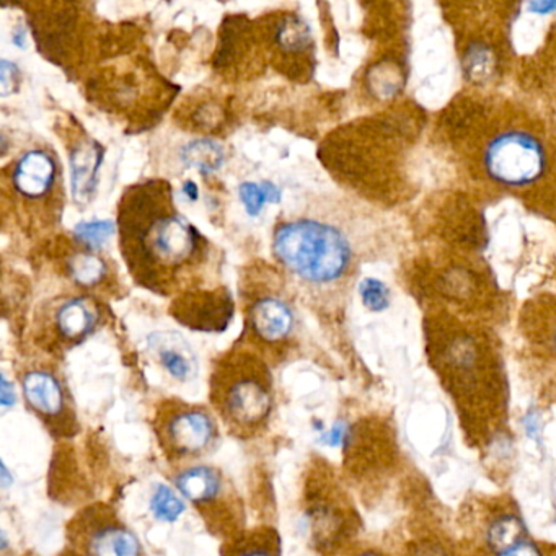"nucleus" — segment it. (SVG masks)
I'll return each instance as SVG.
<instances>
[{
	"label": "nucleus",
	"instance_id": "obj_10",
	"mask_svg": "<svg viewBox=\"0 0 556 556\" xmlns=\"http://www.w3.org/2000/svg\"><path fill=\"white\" fill-rule=\"evenodd\" d=\"M265 60L282 76L308 80L314 73L315 43L311 28L295 14H275L258 22Z\"/></svg>",
	"mask_w": 556,
	"mask_h": 556
},
{
	"label": "nucleus",
	"instance_id": "obj_9",
	"mask_svg": "<svg viewBox=\"0 0 556 556\" xmlns=\"http://www.w3.org/2000/svg\"><path fill=\"white\" fill-rule=\"evenodd\" d=\"M71 556H144L141 542L105 503L84 507L66 530Z\"/></svg>",
	"mask_w": 556,
	"mask_h": 556
},
{
	"label": "nucleus",
	"instance_id": "obj_35",
	"mask_svg": "<svg viewBox=\"0 0 556 556\" xmlns=\"http://www.w3.org/2000/svg\"><path fill=\"white\" fill-rule=\"evenodd\" d=\"M354 556H380V555H377V553H372V552H364V553H359V555H354Z\"/></svg>",
	"mask_w": 556,
	"mask_h": 556
},
{
	"label": "nucleus",
	"instance_id": "obj_13",
	"mask_svg": "<svg viewBox=\"0 0 556 556\" xmlns=\"http://www.w3.org/2000/svg\"><path fill=\"white\" fill-rule=\"evenodd\" d=\"M60 181L56 159L43 149H31L12 164L11 187L24 204L53 201Z\"/></svg>",
	"mask_w": 556,
	"mask_h": 556
},
{
	"label": "nucleus",
	"instance_id": "obj_1",
	"mask_svg": "<svg viewBox=\"0 0 556 556\" xmlns=\"http://www.w3.org/2000/svg\"><path fill=\"white\" fill-rule=\"evenodd\" d=\"M118 239L135 281L161 295L197 289L210 242L175 206L165 180L132 185L118 204Z\"/></svg>",
	"mask_w": 556,
	"mask_h": 556
},
{
	"label": "nucleus",
	"instance_id": "obj_3",
	"mask_svg": "<svg viewBox=\"0 0 556 556\" xmlns=\"http://www.w3.org/2000/svg\"><path fill=\"white\" fill-rule=\"evenodd\" d=\"M273 255L292 275L315 288H331L353 275L356 247L330 220L299 217L276 227Z\"/></svg>",
	"mask_w": 556,
	"mask_h": 556
},
{
	"label": "nucleus",
	"instance_id": "obj_22",
	"mask_svg": "<svg viewBox=\"0 0 556 556\" xmlns=\"http://www.w3.org/2000/svg\"><path fill=\"white\" fill-rule=\"evenodd\" d=\"M180 159L187 167L197 168L201 174H211L223 167L224 149L210 139H200L185 146Z\"/></svg>",
	"mask_w": 556,
	"mask_h": 556
},
{
	"label": "nucleus",
	"instance_id": "obj_18",
	"mask_svg": "<svg viewBox=\"0 0 556 556\" xmlns=\"http://www.w3.org/2000/svg\"><path fill=\"white\" fill-rule=\"evenodd\" d=\"M220 556H281V539L273 527H255L226 540Z\"/></svg>",
	"mask_w": 556,
	"mask_h": 556
},
{
	"label": "nucleus",
	"instance_id": "obj_28",
	"mask_svg": "<svg viewBox=\"0 0 556 556\" xmlns=\"http://www.w3.org/2000/svg\"><path fill=\"white\" fill-rule=\"evenodd\" d=\"M18 70L15 64L9 63V61H2L0 63V84H2V97H8L9 93L14 92L17 89L18 84Z\"/></svg>",
	"mask_w": 556,
	"mask_h": 556
},
{
	"label": "nucleus",
	"instance_id": "obj_7",
	"mask_svg": "<svg viewBox=\"0 0 556 556\" xmlns=\"http://www.w3.org/2000/svg\"><path fill=\"white\" fill-rule=\"evenodd\" d=\"M174 483L184 500L197 507L207 527L219 533L224 542L242 532V503L223 470L214 465H187L178 468Z\"/></svg>",
	"mask_w": 556,
	"mask_h": 556
},
{
	"label": "nucleus",
	"instance_id": "obj_12",
	"mask_svg": "<svg viewBox=\"0 0 556 556\" xmlns=\"http://www.w3.org/2000/svg\"><path fill=\"white\" fill-rule=\"evenodd\" d=\"M170 314L190 330L219 333L232 320V295L226 288L190 289L175 298Z\"/></svg>",
	"mask_w": 556,
	"mask_h": 556
},
{
	"label": "nucleus",
	"instance_id": "obj_25",
	"mask_svg": "<svg viewBox=\"0 0 556 556\" xmlns=\"http://www.w3.org/2000/svg\"><path fill=\"white\" fill-rule=\"evenodd\" d=\"M116 227L112 220H93V223L77 224L74 237L86 250H97L115 233Z\"/></svg>",
	"mask_w": 556,
	"mask_h": 556
},
{
	"label": "nucleus",
	"instance_id": "obj_29",
	"mask_svg": "<svg viewBox=\"0 0 556 556\" xmlns=\"http://www.w3.org/2000/svg\"><path fill=\"white\" fill-rule=\"evenodd\" d=\"M497 556H542V552H540L539 546L523 540V542L510 546L506 552L497 553Z\"/></svg>",
	"mask_w": 556,
	"mask_h": 556
},
{
	"label": "nucleus",
	"instance_id": "obj_2",
	"mask_svg": "<svg viewBox=\"0 0 556 556\" xmlns=\"http://www.w3.org/2000/svg\"><path fill=\"white\" fill-rule=\"evenodd\" d=\"M213 412L233 438H260L275 413V379L253 346H233L214 363L210 379Z\"/></svg>",
	"mask_w": 556,
	"mask_h": 556
},
{
	"label": "nucleus",
	"instance_id": "obj_21",
	"mask_svg": "<svg viewBox=\"0 0 556 556\" xmlns=\"http://www.w3.org/2000/svg\"><path fill=\"white\" fill-rule=\"evenodd\" d=\"M187 128L198 132H219L227 122L226 106L219 100H200L187 106L181 118Z\"/></svg>",
	"mask_w": 556,
	"mask_h": 556
},
{
	"label": "nucleus",
	"instance_id": "obj_23",
	"mask_svg": "<svg viewBox=\"0 0 556 556\" xmlns=\"http://www.w3.org/2000/svg\"><path fill=\"white\" fill-rule=\"evenodd\" d=\"M523 526L519 517L501 516L491 522L488 529L486 542L493 552H506L510 546L523 542Z\"/></svg>",
	"mask_w": 556,
	"mask_h": 556
},
{
	"label": "nucleus",
	"instance_id": "obj_8",
	"mask_svg": "<svg viewBox=\"0 0 556 556\" xmlns=\"http://www.w3.org/2000/svg\"><path fill=\"white\" fill-rule=\"evenodd\" d=\"M28 18L38 50L64 70L84 66L89 17L79 4H28Z\"/></svg>",
	"mask_w": 556,
	"mask_h": 556
},
{
	"label": "nucleus",
	"instance_id": "obj_4",
	"mask_svg": "<svg viewBox=\"0 0 556 556\" xmlns=\"http://www.w3.org/2000/svg\"><path fill=\"white\" fill-rule=\"evenodd\" d=\"M471 146L475 168L484 181L507 191H526L545 180L552 157L539 132L520 118H490Z\"/></svg>",
	"mask_w": 556,
	"mask_h": 556
},
{
	"label": "nucleus",
	"instance_id": "obj_14",
	"mask_svg": "<svg viewBox=\"0 0 556 556\" xmlns=\"http://www.w3.org/2000/svg\"><path fill=\"white\" fill-rule=\"evenodd\" d=\"M250 338L258 346L275 348L286 343L294 331L295 318L288 302L276 295H260L249 307Z\"/></svg>",
	"mask_w": 556,
	"mask_h": 556
},
{
	"label": "nucleus",
	"instance_id": "obj_26",
	"mask_svg": "<svg viewBox=\"0 0 556 556\" xmlns=\"http://www.w3.org/2000/svg\"><path fill=\"white\" fill-rule=\"evenodd\" d=\"M361 298L369 311L380 312L389 304V291L382 282L377 279H364L361 282Z\"/></svg>",
	"mask_w": 556,
	"mask_h": 556
},
{
	"label": "nucleus",
	"instance_id": "obj_30",
	"mask_svg": "<svg viewBox=\"0 0 556 556\" xmlns=\"http://www.w3.org/2000/svg\"><path fill=\"white\" fill-rule=\"evenodd\" d=\"M523 428H526V432L529 438L535 439L540 431L539 418H536V415H533V413L527 415L526 419H523Z\"/></svg>",
	"mask_w": 556,
	"mask_h": 556
},
{
	"label": "nucleus",
	"instance_id": "obj_33",
	"mask_svg": "<svg viewBox=\"0 0 556 556\" xmlns=\"http://www.w3.org/2000/svg\"><path fill=\"white\" fill-rule=\"evenodd\" d=\"M25 37H27V34H25V31L22 30V28H18V30L15 31V35H14L15 43H17L18 47L24 48L25 47V43H24Z\"/></svg>",
	"mask_w": 556,
	"mask_h": 556
},
{
	"label": "nucleus",
	"instance_id": "obj_5",
	"mask_svg": "<svg viewBox=\"0 0 556 556\" xmlns=\"http://www.w3.org/2000/svg\"><path fill=\"white\" fill-rule=\"evenodd\" d=\"M172 84L144 60L125 61L100 71L89 83L90 100L100 109L146 128L174 100Z\"/></svg>",
	"mask_w": 556,
	"mask_h": 556
},
{
	"label": "nucleus",
	"instance_id": "obj_24",
	"mask_svg": "<svg viewBox=\"0 0 556 556\" xmlns=\"http://www.w3.org/2000/svg\"><path fill=\"white\" fill-rule=\"evenodd\" d=\"M152 514L164 522H174L184 514L185 503L170 486L159 484L151 497Z\"/></svg>",
	"mask_w": 556,
	"mask_h": 556
},
{
	"label": "nucleus",
	"instance_id": "obj_15",
	"mask_svg": "<svg viewBox=\"0 0 556 556\" xmlns=\"http://www.w3.org/2000/svg\"><path fill=\"white\" fill-rule=\"evenodd\" d=\"M102 311L92 298L77 295L54 307L51 328L56 343L63 346H76L83 343L99 327Z\"/></svg>",
	"mask_w": 556,
	"mask_h": 556
},
{
	"label": "nucleus",
	"instance_id": "obj_34",
	"mask_svg": "<svg viewBox=\"0 0 556 556\" xmlns=\"http://www.w3.org/2000/svg\"><path fill=\"white\" fill-rule=\"evenodd\" d=\"M418 556H444L441 552H439L435 546H428V548L422 549Z\"/></svg>",
	"mask_w": 556,
	"mask_h": 556
},
{
	"label": "nucleus",
	"instance_id": "obj_31",
	"mask_svg": "<svg viewBox=\"0 0 556 556\" xmlns=\"http://www.w3.org/2000/svg\"><path fill=\"white\" fill-rule=\"evenodd\" d=\"M262 188L269 203H278V201L281 200V191H279V188L275 187V185L265 181V184H262Z\"/></svg>",
	"mask_w": 556,
	"mask_h": 556
},
{
	"label": "nucleus",
	"instance_id": "obj_16",
	"mask_svg": "<svg viewBox=\"0 0 556 556\" xmlns=\"http://www.w3.org/2000/svg\"><path fill=\"white\" fill-rule=\"evenodd\" d=\"M103 148L89 136L79 132L70 146L71 180L77 203H89L97 188Z\"/></svg>",
	"mask_w": 556,
	"mask_h": 556
},
{
	"label": "nucleus",
	"instance_id": "obj_20",
	"mask_svg": "<svg viewBox=\"0 0 556 556\" xmlns=\"http://www.w3.org/2000/svg\"><path fill=\"white\" fill-rule=\"evenodd\" d=\"M70 278L80 288H96L106 278L105 260L100 258L92 250H79L70 256L66 263Z\"/></svg>",
	"mask_w": 556,
	"mask_h": 556
},
{
	"label": "nucleus",
	"instance_id": "obj_11",
	"mask_svg": "<svg viewBox=\"0 0 556 556\" xmlns=\"http://www.w3.org/2000/svg\"><path fill=\"white\" fill-rule=\"evenodd\" d=\"M21 386L28 408L54 438L66 439L77 434L76 405L60 374L48 366L27 367L21 374Z\"/></svg>",
	"mask_w": 556,
	"mask_h": 556
},
{
	"label": "nucleus",
	"instance_id": "obj_6",
	"mask_svg": "<svg viewBox=\"0 0 556 556\" xmlns=\"http://www.w3.org/2000/svg\"><path fill=\"white\" fill-rule=\"evenodd\" d=\"M152 428L162 454L180 468L210 455L220 441L216 413L207 406L180 399L159 403Z\"/></svg>",
	"mask_w": 556,
	"mask_h": 556
},
{
	"label": "nucleus",
	"instance_id": "obj_17",
	"mask_svg": "<svg viewBox=\"0 0 556 556\" xmlns=\"http://www.w3.org/2000/svg\"><path fill=\"white\" fill-rule=\"evenodd\" d=\"M149 348L159 364L180 382H188L198 374V357L193 348L177 331H159L149 337Z\"/></svg>",
	"mask_w": 556,
	"mask_h": 556
},
{
	"label": "nucleus",
	"instance_id": "obj_19",
	"mask_svg": "<svg viewBox=\"0 0 556 556\" xmlns=\"http://www.w3.org/2000/svg\"><path fill=\"white\" fill-rule=\"evenodd\" d=\"M526 328L556 359V299L540 298L526 305Z\"/></svg>",
	"mask_w": 556,
	"mask_h": 556
},
{
	"label": "nucleus",
	"instance_id": "obj_27",
	"mask_svg": "<svg viewBox=\"0 0 556 556\" xmlns=\"http://www.w3.org/2000/svg\"><path fill=\"white\" fill-rule=\"evenodd\" d=\"M240 200H242L243 206H245L247 213L250 216H258L262 213L263 206H265L266 194L262 187L255 184H243L240 185Z\"/></svg>",
	"mask_w": 556,
	"mask_h": 556
},
{
	"label": "nucleus",
	"instance_id": "obj_32",
	"mask_svg": "<svg viewBox=\"0 0 556 556\" xmlns=\"http://www.w3.org/2000/svg\"><path fill=\"white\" fill-rule=\"evenodd\" d=\"M184 193L187 194L190 200H198V187L193 184V181H187L184 185Z\"/></svg>",
	"mask_w": 556,
	"mask_h": 556
}]
</instances>
